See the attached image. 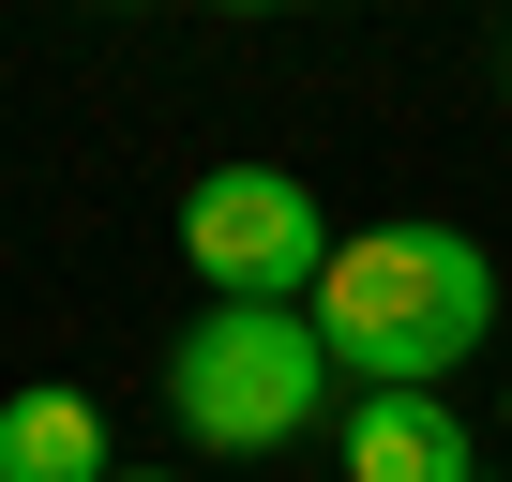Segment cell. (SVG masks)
I'll return each mask as SVG.
<instances>
[{"label": "cell", "mask_w": 512, "mask_h": 482, "mask_svg": "<svg viewBox=\"0 0 512 482\" xmlns=\"http://www.w3.org/2000/svg\"><path fill=\"white\" fill-rule=\"evenodd\" d=\"M332 377H347V362H332L317 317H287V302H211V317L166 347V407L196 422V452H287Z\"/></svg>", "instance_id": "obj_2"}, {"label": "cell", "mask_w": 512, "mask_h": 482, "mask_svg": "<svg viewBox=\"0 0 512 482\" xmlns=\"http://www.w3.org/2000/svg\"><path fill=\"white\" fill-rule=\"evenodd\" d=\"M332 452H347V482H482V452H467L452 392H347Z\"/></svg>", "instance_id": "obj_4"}, {"label": "cell", "mask_w": 512, "mask_h": 482, "mask_svg": "<svg viewBox=\"0 0 512 482\" xmlns=\"http://www.w3.org/2000/svg\"><path fill=\"white\" fill-rule=\"evenodd\" d=\"M497 332V272L467 226H347L317 272V347L347 362V392H437L467 347Z\"/></svg>", "instance_id": "obj_1"}, {"label": "cell", "mask_w": 512, "mask_h": 482, "mask_svg": "<svg viewBox=\"0 0 512 482\" xmlns=\"http://www.w3.org/2000/svg\"><path fill=\"white\" fill-rule=\"evenodd\" d=\"M181 257H196V287H226V302H287V287L332 272V226H317V196H302L287 166H196Z\"/></svg>", "instance_id": "obj_3"}, {"label": "cell", "mask_w": 512, "mask_h": 482, "mask_svg": "<svg viewBox=\"0 0 512 482\" xmlns=\"http://www.w3.org/2000/svg\"><path fill=\"white\" fill-rule=\"evenodd\" d=\"M497 422H512V392H497Z\"/></svg>", "instance_id": "obj_7"}, {"label": "cell", "mask_w": 512, "mask_h": 482, "mask_svg": "<svg viewBox=\"0 0 512 482\" xmlns=\"http://www.w3.org/2000/svg\"><path fill=\"white\" fill-rule=\"evenodd\" d=\"M0 482H121L106 467V407L91 392H16L0 407Z\"/></svg>", "instance_id": "obj_5"}, {"label": "cell", "mask_w": 512, "mask_h": 482, "mask_svg": "<svg viewBox=\"0 0 512 482\" xmlns=\"http://www.w3.org/2000/svg\"><path fill=\"white\" fill-rule=\"evenodd\" d=\"M241 16H272V0H241Z\"/></svg>", "instance_id": "obj_6"}, {"label": "cell", "mask_w": 512, "mask_h": 482, "mask_svg": "<svg viewBox=\"0 0 512 482\" xmlns=\"http://www.w3.org/2000/svg\"><path fill=\"white\" fill-rule=\"evenodd\" d=\"M121 482H151V467H121Z\"/></svg>", "instance_id": "obj_8"}]
</instances>
